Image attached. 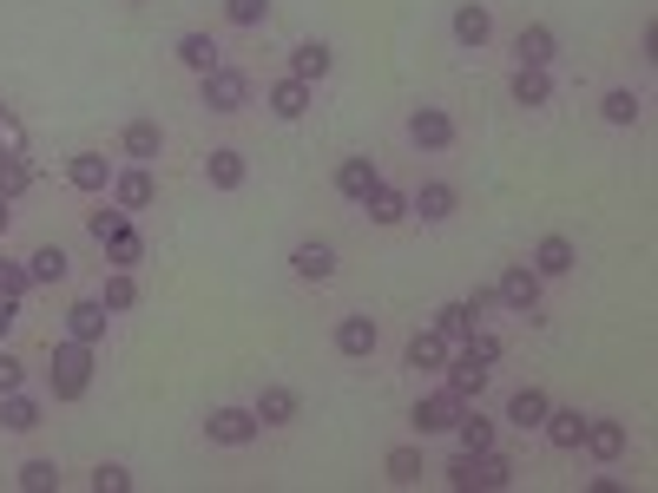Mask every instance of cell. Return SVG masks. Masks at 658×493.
I'll list each match as a JSON object with an SVG mask.
<instances>
[{
  "label": "cell",
  "instance_id": "obj_12",
  "mask_svg": "<svg viewBox=\"0 0 658 493\" xmlns=\"http://www.w3.org/2000/svg\"><path fill=\"white\" fill-rule=\"evenodd\" d=\"M330 67H336V53H330L323 40H296V47H291V79H303V86L330 79Z\"/></svg>",
  "mask_w": 658,
  "mask_h": 493
},
{
  "label": "cell",
  "instance_id": "obj_36",
  "mask_svg": "<svg viewBox=\"0 0 658 493\" xmlns=\"http://www.w3.org/2000/svg\"><path fill=\"white\" fill-rule=\"evenodd\" d=\"M27 185H33V165H27L20 151H0V198L13 205V198H20Z\"/></svg>",
  "mask_w": 658,
  "mask_h": 493
},
{
  "label": "cell",
  "instance_id": "obj_32",
  "mask_svg": "<svg viewBox=\"0 0 658 493\" xmlns=\"http://www.w3.org/2000/svg\"><path fill=\"white\" fill-rule=\"evenodd\" d=\"M599 112H606V126H639V112H646V106H639V92H632V86H612V92L599 99Z\"/></svg>",
  "mask_w": 658,
  "mask_h": 493
},
{
  "label": "cell",
  "instance_id": "obj_15",
  "mask_svg": "<svg viewBox=\"0 0 658 493\" xmlns=\"http://www.w3.org/2000/svg\"><path fill=\"white\" fill-rule=\"evenodd\" d=\"M119 145H126L132 165H151V158L165 151V126H158V119H132V126L119 132Z\"/></svg>",
  "mask_w": 658,
  "mask_h": 493
},
{
  "label": "cell",
  "instance_id": "obj_34",
  "mask_svg": "<svg viewBox=\"0 0 658 493\" xmlns=\"http://www.w3.org/2000/svg\"><path fill=\"white\" fill-rule=\"evenodd\" d=\"M363 205H369V217H375L382 230H395V224L409 217V198H402V191H389V185H375V191H369Z\"/></svg>",
  "mask_w": 658,
  "mask_h": 493
},
{
  "label": "cell",
  "instance_id": "obj_33",
  "mask_svg": "<svg viewBox=\"0 0 658 493\" xmlns=\"http://www.w3.org/2000/svg\"><path fill=\"white\" fill-rule=\"evenodd\" d=\"M106 257H112L119 270H132V264H146V237H139L132 224H119V230L106 237Z\"/></svg>",
  "mask_w": 658,
  "mask_h": 493
},
{
  "label": "cell",
  "instance_id": "obj_37",
  "mask_svg": "<svg viewBox=\"0 0 658 493\" xmlns=\"http://www.w3.org/2000/svg\"><path fill=\"white\" fill-rule=\"evenodd\" d=\"M99 303H106L112 316H119V309H132V303H139V277H132V270H112L106 289H99Z\"/></svg>",
  "mask_w": 658,
  "mask_h": 493
},
{
  "label": "cell",
  "instance_id": "obj_6",
  "mask_svg": "<svg viewBox=\"0 0 658 493\" xmlns=\"http://www.w3.org/2000/svg\"><path fill=\"white\" fill-rule=\"evenodd\" d=\"M461 408H468V402H454V395L441 388V395H422V402H415V415H409V422H415V434H454Z\"/></svg>",
  "mask_w": 658,
  "mask_h": 493
},
{
  "label": "cell",
  "instance_id": "obj_24",
  "mask_svg": "<svg viewBox=\"0 0 658 493\" xmlns=\"http://www.w3.org/2000/svg\"><path fill=\"white\" fill-rule=\"evenodd\" d=\"M553 99V79H547V67H513V106H547Z\"/></svg>",
  "mask_w": 658,
  "mask_h": 493
},
{
  "label": "cell",
  "instance_id": "obj_27",
  "mask_svg": "<svg viewBox=\"0 0 658 493\" xmlns=\"http://www.w3.org/2000/svg\"><path fill=\"white\" fill-rule=\"evenodd\" d=\"M0 427H7V434H33V427H40V402H33V395H20V388H13V395H0Z\"/></svg>",
  "mask_w": 658,
  "mask_h": 493
},
{
  "label": "cell",
  "instance_id": "obj_7",
  "mask_svg": "<svg viewBox=\"0 0 658 493\" xmlns=\"http://www.w3.org/2000/svg\"><path fill=\"white\" fill-rule=\"evenodd\" d=\"M106 323H112V309H106L99 296H79L73 309H67V336H73V343H92V349L106 343Z\"/></svg>",
  "mask_w": 658,
  "mask_h": 493
},
{
  "label": "cell",
  "instance_id": "obj_38",
  "mask_svg": "<svg viewBox=\"0 0 658 493\" xmlns=\"http://www.w3.org/2000/svg\"><path fill=\"white\" fill-rule=\"evenodd\" d=\"M382 467H389V481H395V487H415V481H422V474H429V467H422V454H415V447H389V461H382Z\"/></svg>",
  "mask_w": 658,
  "mask_h": 493
},
{
  "label": "cell",
  "instance_id": "obj_3",
  "mask_svg": "<svg viewBox=\"0 0 658 493\" xmlns=\"http://www.w3.org/2000/svg\"><path fill=\"white\" fill-rule=\"evenodd\" d=\"M205 106H212V112H244V106H251V72L212 67L205 72Z\"/></svg>",
  "mask_w": 658,
  "mask_h": 493
},
{
  "label": "cell",
  "instance_id": "obj_30",
  "mask_svg": "<svg viewBox=\"0 0 658 493\" xmlns=\"http://www.w3.org/2000/svg\"><path fill=\"white\" fill-rule=\"evenodd\" d=\"M547 408H553V402H547L540 388H513V395H508V422L513 427H540V422H547Z\"/></svg>",
  "mask_w": 658,
  "mask_h": 493
},
{
  "label": "cell",
  "instance_id": "obj_48",
  "mask_svg": "<svg viewBox=\"0 0 658 493\" xmlns=\"http://www.w3.org/2000/svg\"><path fill=\"white\" fill-rule=\"evenodd\" d=\"M13 323H20V303H7V296H0V343H7V329H13Z\"/></svg>",
  "mask_w": 658,
  "mask_h": 493
},
{
  "label": "cell",
  "instance_id": "obj_49",
  "mask_svg": "<svg viewBox=\"0 0 658 493\" xmlns=\"http://www.w3.org/2000/svg\"><path fill=\"white\" fill-rule=\"evenodd\" d=\"M7 224H13V211H7V198H0V237H7Z\"/></svg>",
  "mask_w": 658,
  "mask_h": 493
},
{
  "label": "cell",
  "instance_id": "obj_23",
  "mask_svg": "<svg viewBox=\"0 0 658 493\" xmlns=\"http://www.w3.org/2000/svg\"><path fill=\"white\" fill-rule=\"evenodd\" d=\"M178 67H191L198 79H205L212 67H224V60H218V40H212V33H178Z\"/></svg>",
  "mask_w": 658,
  "mask_h": 493
},
{
  "label": "cell",
  "instance_id": "obj_8",
  "mask_svg": "<svg viewBox=\"0 0 658 493\" xmlns=\"http://www.w3.org/2000/svg\"><path fill=\"white\" fill-rule=\"evenodd\" d=\"M409 139H415V151H448V145H454V119H448L441 106H415Z\"/></svg>",
  "mask_w": 658,
  "mask_h": 493
},
{
  "label": "cell",
  "instance_id": "obj_16",
  "mask_svg": "<svg viewBox=\"0 0 658 493\" xmlns=\"http://www.w3.org/2000/svg\"><path fill=\"white\" fill-rule=\"evenodd\" d=\"M448 336H435V329H415L409 336V349H402V368H448Z\"/></svg>",
  "mask_w": 658,
  "mask_h": 493
},
{
  "label": "cell",
  "instance_id": "obj_42",
  "mask_svg": "<svg viewBox=\"0 0 658 493\" xmlns=\"http://www.w3.org/2000/svg\"><path fill=\"white\" fill-rule=\"evenodd\" d=\"M126 487H132V474H126L119 461H99V467H92V493H126Z\"/></svg>",
  "mask_w": 658,
  "mask_h": 493
},
{
  "label": "cell",
  "instance_id": "obj_43",
  "mask_svg": "<svg viewBox=\"0 0 658 493\" xmlns=\"http://www.w3.org/2000/svg\"><path fill=\"white\" fill-rule=\"evenodd\" d=\"M27 289H33V277H27V264H0V296H7V303H20Z\"/></svg>",
  "mask_w": 658,
  "mask_h": 493
},
{
  "label": "cell",
  "instance_id": "obj_47",
  "mask_svg": "<svg viewBox=\"0 0 658 493\" xmlns=\"http://www.w3.org/2000/svg\"><path fill=\"white\" fill-rule=\"evenodd\" d=\"M461 303H468V309H474V323H481V316H488V309H494L501 296H494V289H474V296H461Z\"/></svg>",
  "mask_w": 658,
  "mask_h": 493
},
{
  "label": "cell",
  "instance_id": "obj_35",
  "mask_svg": "<svg viewBox=\"0 0 658 493\" xmlns=\"http://www.w3.org/2000/svg\"><path fill=\"white\" fill-rule=\"evenodd\" d=\"M435 336L468 343V336H474V309H468V303H441V309H435Z\"/></svg>",
  "mask_w": 658,
  "mask_h": 493
},
{
  "label": "cell",
  "instance_id": "obj_20",
  "mask_svg": "<svg viewBox=\"0 0 658 493\" xmlns=\"http://www.w3.org/2000/svg\"><path fill=\"white\" fill-rule=\"evenodd\" d=\"M580 447L592 454V461H619V454H626V427H619V422H592V415H586Z\"/></svg>",
  "mask_w": 658,
  "mask_h": 493
},
{
  "label": "cell",
  "instance_id": "obj_18",
  "mask_svg": "<svg viewBox=\"0 0 658 493\" xmlns=\"http://www.w3.org/2000/svg\"><path fill=\"white\" fill-rule=\"evenodd\" d=\"M513 53H520V67H553L560 40H553V27H520L513 33Z\"/></svg>",
  "mask_w": 658,
  "mask_h": 493
},
{
  "label": "cell",
  "instance_id": "obj_45",
  "mask_svg": "<svg viewBox=\"0 0 658 493\" xmlns=\"http://www.w3.org/2000/svg\"><path fill=\"white\" fill-rule=\"evenodd\" d=\"M20 382H27V362H20V355H7V349H0V395H13Z\"/></svg>",
  "mask_w": 658,
  "mask_h": 493
},
{
  "label": "cell",
  "instance_id": "obj_13",
  "mask_svg": "<svg viewBox=\"0 0 658 493\" xmlns=\"http://www.w3.org/2000/svg\"><path fill=\"white\" fill-rule=\"evenodd\" d=\"M151 191H158V185H151L146 165H132V171H112V205H119V211H146Z\"/></svg>",
  "mask_w": 658,
  "mask_h": 493
},
{
  "label": "cell",
  "instance_id": "obj_14",
  "mask_svg": "<svg viewBox=\"0 0 658 493\" xmlns=\"http://www.w3.org/2000/svg\"><path fill=\"white\" fill-rule=\"evenodd\" d=\"M375 185H382V171H375V158H343V165H336V191H343L350 205H363V198L375 191Z\"/></svg>",
  "mask_w": 658,
  "mask_h": 493
},
{
  "label": "cell",
  "instance_id": "obj_40",
  "mask_svg": "<svg viewBox=\"0 0 658 493\" xmlns=\"http://www.w3.org/2000/svg\"><path fill=\"white\" fill-rule=\"evenodd\" d=\"M13 481H20L27 493H53V487H60V467H53V461H27Z\"/></svg>",
  "mask_w": 658,
  "mask_h": 493
},
{
  "label": "cell",
  "instance_id": "obj_10",
  "mask_svg": "<svg viewBox=\"0 0 658 493\" xmlns=\"http://www.w3.org/2000/svg\"><path fill=\"white\" fill-rule=\"evenodd\" d=\"M67 185L86 191V198L106 191V185H112V158H106V151H73V158H67Z\"/></svg>",
  "mask_w": 658,
  "mask_h": 493
},
{
  "label": "cell",
  "instance_id": "obj_26",
  "mask_svg": "<svg viewBox=\"0 0 658 493\" xmlns=\"http://www.w3.org/2000/svg\"><path fill=\"white\" fill-rule=\"evenodd\" d=\"M264 99H271V112H277V119H303V112H310V86H303V79H291V72H284Z\"/></svg>",
  "mask_w": 658,
  "mask_h": 493
},
{
  "label": "cell",
  "instance_id": "obj_39",
  "mask_svg": "<svg viewBox=\"0 0 658 493\" xmlns=\"http://www.w3.org/2000/svg\"><path fill=\"white\" fill-rule=\"evenodd\" d=\"M454 434H461V447H468V454H488V447H494V422H481L474 408H461Z\"/></svg>",
  "mask_w": 658,
  "mask_h": 493
},
{
  "label": "cell",
  "instance_id": "obj_11",
  "mask_svg": "<svg viewBox=\"0 0 658 493\" xmlns=\"http://www.w3.org/2000/svg\"><path fill=\"white\" fill-rule=\"evenodd\" d=\"M291 270L303 283H330V277H336V250H330V244H316V237H303V244L291 250Z\"/></svg>",
  "mask_w": 658,
  "mask_h": 493
},
{
  "label": "cell",
  "instance_id": "obj_9",
  "mask_svg": "<svg viewBox=\"0 0 658 493\" xmlns=\"http://www.w3.org/2000/svg\"><path fill=\"white\" fill-rule=\"evenodd\" d=\"M375 343H382L375 316H343V323H336V355H343V362H369Z\"/></svg>",
  "mask_w": 658,
  "mask_h": 493
},
{
  "label": "cell",
  "instance_id": "obj_29",
  "mask_svg": "<svg viewBox=\"0 0 658 493\" xmlns=\"http://www.w3.org/2000/svg\"><path fill=\"white\" fill-rule=\"evenodd\" d=\"M547 441H553V447H567V454H573V447H580V434H586V415L580 408H547Z\"/></svg>",
  "mask_w": 658,
  "mask_h": 493
},
{
  "label": "cell",
  "instance_id": "obj_31",
  "mask_svg": "<svg viewBox=\"0 0 658 493\" xmlns=\"http://www.w3.org/2000/svg\"><path fill=\"white\" fill-rule=\"evenodd\" d=\"M67 270H73V264H67V250H60V244H40V250L27 257V277H33V283H67Z\"/></svg>",
  "mask_w": 658,
  "mask_h": 493
},
{
  "label": "cell",
  "instance_id": "obj_1",
  "mask_svg": "<svg viewBox=\"0 0 658 493\" xmlns=\"http://www.w3.org/2000/svg\"><path fill=\"white\" fill-rule=\"evenodd\" d=\"M47 382H53V402H79L86 388H92V343H60L53 349V368H47Z\"/></svg>",
  "mask_w": 658,
  "mask_h": 493
},
{
  "label": "cell",
  "instance_id": "obj_17",
  "mask_svg": "<svg viewBox=\"0 0 658 493\" xmlns=\"http://www.w3.org/2000/svg\"><path fill=\"white\" fill-rule=\"evenodd\" d=\"M488 33H494V13H488L481 0H461V7H454V40H461V47H488Z\"/></svg>",
  "mask_w": 658,
  "mask_h": 493
},
{
  "label": "cell",
  "instance_id": "obj_22",
  "mask_svg": "<svg viewBox=\"0 0 658 493\" xmlns=\"http://www.w3.org/2000/svg\"><path fill=\"white\" fill-rule=\"evenodd\" d=\"M257 422H264V427H291L296 422V388L271 382V388L257 395Z\"/></svg>",
  "mask_w": 658,
  "mask_h": 493
},
{
  "label": "cell",
  "instance_id": "obj_25",
  "mask_svg": "<svg viewBox=\"0 0 658 493\" xmlns=\"http://www.w3.org/2000/svg\"><path fill=\"white\" fill-rule=\"evenodd\" d=\"M409 211H422V224H441V217H454V185H441V178H429L415 198H409Z\"/></svg>",
  "mask_w": 658,
  "mask_h": 493
},
{
  "label": "cell",
  "instance_id": "obj_28",
  "mask_svg": "<svg viewBox=\"0 0 658 493\" xmlns=\"http://www.w3.org/2000/svg\"><path fill=\"white\" fill-rule=\"evenodd\" d=\"M573 270V244L567 237H540V250H533V277H567Z\"/></svg>",
  "mask_w": 658,
  "mask_h": 493
},
{
  "label": "cell",
  "instance_id": "obj_2",
  "mask_svg": "<svg viewBox=\"0 0 658 493\" xmlns=\"http://www.w3.org/2000/svg\"><path fill=\"white\" fill-rule=\"evenodd\" d=\"M513 481V461H501V454H494V447H488V454H468V447H461V461H454V467H448V487H461V493H501Z\"/></svg>",
  "mask_w": 658,
  "mask_h": 493
},
{
  "label": "cell",
  "instance_id": "obj_46",
  "mask_svg": "<svg viewBox=\"0 0 658 493\" xmlns=\"http://www.w3.org/2000/svg\"><path fill=\"white\" fill-rule=\"evenodd\" d=\"M119 224H126V211H119V205H112V211H92V217H86V230H92L99 244H106V237H112Z\"/></svg>",
  "mask_w": 658,
  "mask_h": 493
},
{
  "label": "cell",
  "instance_id": "obj_21",
  "mask_svg": "<svg viewBox=\"0 0 658 493\" xmlns=\"http://www.w3.org/2000/svg\"><path fill=\"white\" fill-rule=\"evenodd\" d=\"M448 395H454V402H481V395H488V362H468V355H461V362L448 368Z\"/></svg>",
  "mask_w": 658,
  "mask_h": 493
},
{
  "label": "cell",
  "instance_id": "obj_19",
  "mask_svg": "<svg viewBox=\"0 0 658 493\" xmlns=\"http://www.w3.org/2000/svg\"><path fill=\"white\" fill-rule=\"evenodd\" d=\"M205 178H212V191H237V185L251 178V165H244V151H230V145H218V151L205 158Z\"/></svg>",
  "mask_w": 658,
  "mask_h": 493
},
{
  "label": "cell",
  "instance_id": "obj_41",
  "mask_svg": "<svg viewBox=\"0 0 658 493\" xmlns=\"http://www.w3.org/2000/svg\"><path fill=\"white\" fill-rule=\"evenodd\" d=\"M224 20L230 27H264L271 20V0H224Z\"/></svg>",
  "mask_w": 658,
  "mask_h": 493
},
{
  "label": "cell",
  "instance_id": "obj_5",
  "mask_svg": "<svg viewBox=\"0 0 658 493\" xmlns=\"http://www.w3.org/2000/svg\"><path fill=\"white\" fill-rule=\"evenodd\" d=\"M494 296L508 303L513 316H533V303H540V277H533V264H508L501 283H494Z\"/></svg>",
  "mask_w": 658,
  "mask_h": 493
},
{
  "label": "cell",
  "instance_id": "obj_44",
  "mask_svg": "<svg viewBox=\"0 0 658 493\" xmlns=\"http://www.w3.org/2000/svg\"><path fill=\"white\" fill-rule=\"evenodd\" d=\"M0 151H27V126L13 119V106H0Z\"/></svg>",
  "mask_w": 658,
  "mask_h": 493
},
{
  "label": "cell",
  "instance_id": "obj_4",
  "mask_svg": "<svg viewBox=\"0 0 658 493\" xmlns=\"http://www.w3.org/2000/svg\"><path fill=\"white\" fill-rule=\"evenodd\" d=\"M257 408H212V422H205V434L218 441V447H251L257 441Z\"/></svg>",
  "mask_w": 658,
  "mask_h": 493
}]
</instances>
